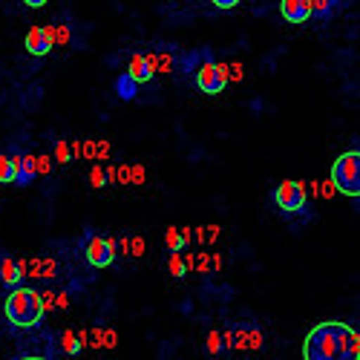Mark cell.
I'll list each match as a JSON object with an SVG mask.
<instances>
[{
  "instance_id": "cell-24",
  "label": "cell",
  "mask_w": 360,
  "mask_h": 360,
  "mask_svg": "<svg viewBox=\"0 0 360 360\" xmlns=\"http://www.w3.org/2000/svg\"><path fill=\"white\" fill-rule=\"evenodd\" d=\"M211 4H214L217 9H233V6L239 4V0H211Z\"/></svg>"
},
{
  "instance_id": "cell-17",
  "label": "cell",
  "mask_w": 360,
  "mask_h": 360,
  "mask_svg": "<svg viewBox=\"0 0 360 360\" xmlns=\"http://www.w3.org/2000/svg\"><path fill=\"white\" fill-rule=\"evenodd\" d=\"M205 58H211V49H202V52H191V55H185L182 70H185L188 75H193V72H196V67L205 61Z\"/></svg>"
},
{
  "instance_id": "cell-12",
  "label": "cell",
  "mask_w": 360,
  "mask_h": 360,
  "mask_svg": "<svg viewBox=\"0 0 360 360\" xmlns=\"http://www.w3.org/2000/svg\"><path fill=\"white\" fill-rule=\"evenodd\" d=\"M191 228H167L165 231V245L170 254H179V251H185L191 245Z\"/></svg>"
},
{
  "instance_id": "cell-10",
  "label": "cell",
  "mask_w": 360,
  "mask_h": 360,
  "mask_svg": "<svg viewBox=\"0 0 360 360\" xmlns=\"http://www.w3.org/2000/svg\"><path fill=\"white\" fill-rule=\"evenodd\" d=\"M280 15L285 18V23H309V6L306 0H280Z\"/></svg>"
},
{
  "instance_id": "cell-14",
  "label": "cell",
  "mask_w": 360,
  "mask_h": 360,
  "mask_svg": "<svg viewBox=\"0 0 360 360\" xmlns=\"http://www.w3.org/2000/svg\"><path fill=\"white\" fill-rule=\"evenodd\" d=\"M309 6V15L317 18V20H328L335 12H338V0H306Z\"/></svg>"
},
{
  "instance_id": "cell-11",
  "label": "cell",
  "mask_w": 360,
  "mask_h": 360,
  "mask_svg": "<svg viewBox=\"0 0 360 360\" xmlns=\"http://www.w3.org/2000/svg\"><path fill=\"white\" fill-rule=\"evenodd\" d=\"M127 72H130L139 84H150V81L156 78V70H153V61H150V55H133Z\"/></svg>"
},
{
  "instance_id": "cell-7",
  "label": "cell",
  "mask_w": 360,
  "mask_h": 360,
  "mask_svg": "<svg viewBox=\"0 0 360 360\" xmlns=\"http://www.w3.org/2000/svg\"><path fill=\"white\" fill-rule=\"evenodd\" d=\"M23 46L29 55H35V58H44L52 52L55 46V29L52 26H35V29H29L26 38H23Z\"/></svg>"
},
{
  "instance_id": "cell-18",
  "label": "cell",
  "mask_w": 360,
  "mask_h": 360,
  "mask_svg": "<svg viewBox=\"0 0 360 360\" xmlns=\"http://www.w3.org/2000/svg\"><path fill=\"white\" fill-rule=\"evenodd\" d=\"M167 268H170V277H176V280H182V277L188 274V262L182 259V251H179V254H170Z\"/></svg>"
},
{
  "instance_id": "cell-2",
  "label": "cell",
  "mask_w": 360,
  "mask_h": 360,
  "mask_svg": "<svg viewBox=\"0 0 360 360\" xmlns=\"http://www.w3.org/2000/svg\"><path fill=\"white\" fill-rule=\"evenodd\" d=\"M44 297L35 291V288H23V285H15L6 300H4V314H6V323H12L15 328H35L41 326L44 320Z\"/></svg>"
},
{
  "instance_id": "cell-21",
  "label": "cell",
  "mask_w": 360,
  "mask_h": 360,
  "mask_svg": "<svg viewBox=\"0 0 360 360\" xmlns=\"http://www.w3.org/2000/svg\"><path fill=\"white\" fill-rule=\"evenodd\" d=\"M89 182H93V188H104L107 185V173L101 167H93L89 170Z\"/></svg>"
},
{
  "instance_id": "cell-16",
  "label": "cell",
  "mask_w": 360,
  "mask_h": 360,
  "mask_svg": "<svg viewBox=\"0 0 360 360\" xmlns=\"http://www.w3.org/2000/svg\"><path fill=\"white\" fill-rule=\"evenodd\" d=\"M58 346H61V352H64V354H70V357L81 354V349H84L81 338H78L75 332H70V328H64V332L58 335Z\"/></svg>"
},
{
  "instance_id": "cell-20",
  "label": "cell",
  "mask_w": 360,
  "mask_h": 360,
  "mask_svg": "<svg viewBox=\"0 0 360 360\" xmlns=\"http://www.w3.org/2000/svg\"><path fill=\"white\" fill-rule=\"evenodd\" d=\"M205 349H207V354H214V357H217V354H222V349H225V346H222L219 332H207V346H205Z\"/></svg>"
},
{
  "instance_id": "cell-22",
  "label": "cell",
  "mask_w": 360,
  "mask_h": 360,
  "mask_svg": "<svg viewBox=\"0 0 360 360\" xmlns=\"http://www.w3.org/2000/svg\"><path fill=\"white\" fill-rule=\"evenodd\" d=\"M35 173H38V176L49 173V159H46V156H35Z\"/></svg>"
},
{
  "instance_id": "cell-5",
  "label": "cell",
  "mask_w": 360,
  "mask_h": 360,
  "mask_svg": "<svg viewBox=\"0 0 360 360\" xmlns=\"http://www.w3.org/2000/svg\"><path fill=\"white\" fill-rule=\"evenodd\" d=\"M193 81H196V86L202 89L205 96H219V93H225V86L231 81V72H228L225 64H217L214 55H211V58H205V61L196 67Z\"/></svg>"
},
{
  "instance_id": "cell-3",
  "label": "cell",
  "mask_w": 360,
  "mask_h": 360,
  "mask_svg": "<svg viewBox=\"0 0 360 360\" xmlns=\"http://www.w3.org/2000/svg\"><path fill=\"white\" fill-rule=\"evenodd\" d=\"M271 202L274 207L285 217H303L309 211V193H306V182H294V179H288V182H280L274 191H271Z\"/></svg>"
},
{
  "instance_id": "cell-23",
  "label": "cell",
  "mask_w": 360,
  "mask_h": 360,
  "mask_svg": "<svg viewBox=\"0 0 360 360\" xmlns=\"http://www.w3.org/2000/svg\"><path fill=\"white\" fill-rule=\"evenodd\" d=\"M202 233H196L202 243H207V239H214V236H219V228H199Z\"/></svg>"
},
{
  "instance_id": "cell-4",
  "label": "cell",
  "mask_w": 360,
  "mask_h": 360,
  "mask_svg": "<svg viewBox=\"0 0 360 360\" xmlns=\"http://www.w3.org/2000/svg\"><path fill=\"white\" fill-rule=\"evenodd\" d=\"M332 182L343 196H360V153L357 147L346 150V153L335 162L332 167Z\"/></svg>"
},
{
  "instance_id": "cell-25",
  "label": "cell",
  "mask_w": 360,
  "mask_h": 360,
  "mask_svg": "<svg viewBox=\"0 0 360 360\" xmlns=\"http://www.w3.org/2000/svg\"><path fill=\"white\" fill-rule=\"evenodd\" d=\"M23 4H26L29 9H41V6H46V0H23Z\"/></svg>"
},
{
  "instance_id": "cell-9",
  "label": "cell",
  "mask_w": 360,
  "mask_h": 360,
  "mask_svg": "<svg viewBox=\"0 0 360 360\" xmlns=\"http://www.w3.org/2000/svg\"><path fill=\"white\" fill-rule=\"evenodd\" d=\"M35 156L32 153H23V150L15 147V185L18 188H29L35 182Z\"/></svg>"
},
{
  "instance_id": "cell-6",
  "label": "cell",
  "mask_w": 360,
  "mask_h": 360,
  "mask_svg": "<svg viewBox=\"0 0 360 360\" xmlns=\"http://www.w3.org/2000/svg\"><path fill=\"white\" fill-rule=\"evenodd\" d=\"M81 251H84V259L93 268H98V271L101 268H110L115 262V243L107 239V236H101V233H93V231L84 236Z\"/></svg>"
},
{
  "instance_id": "cell-1",
  "label": "cell",
  "mask_w": 360,
  "mask_h": 360,
  "mask_svg": "<svg viewBox=\"0 0 360 360\" xmlns=\"http://www.w3.org/2000/svg\"><path fill=\"white\" fill-rule=\"evenodd\" d=\"M303 360H360L357 328L340 320L317 323L303 340Z\"/></svg>"
},
{
  "instance_id": "cell-19",
  "label": "cell",
  "mask_w": 360,
  "mask_h": 360,
  "mask_svg": "<svg viewBox=\"0 0 360 360\" xmlns=\"http://www.w3.org/2000/svg\"><path fill=\"white\" fill-rule=\"evenodd\" d=\"M72 153H75V156L81 153V147H78V144H72V147H70L67 141H61V144H58V147H55V159H58V162H61V165H67V162L72 159Z\"/></svg>"
},
{
  "instance_id": "cell-13",
  "label": "cell",
  "mask_w": 360,
  "mask_h": 360,
  "mask_svg": "<svg viewBox=\"0 0 360 360\" xmlns=\"http://www.w3.org/2000/svg\"><path fill=\"white\" fill-rule=\"evenodd\" d=\"M112 89H115V98H122V101H136V96H139V81H136L130 72H122V75L115 78Z\"/></svg>"
},
{
  "instance_id": "cell-8",
  "label": "cell",
  "mask_w": 360,
  "mask_h": 360,
  "mask_svg": "<svg viewBox=\"0 0 360 360\" xmlns=\"http://www.w3.org/2000/svg\"><path fill=\"white\" fill-rule=\"evenodd\" d=\"M26 277V262L23 259H15L12 254L0 251V285L4 288H15L20 285Z\"/></svg>"
},
{
  "instance_id": "cell-15",
  "label": "cell",
  "mask_w": 360,
  "mask_h": 360,
  "mask_svg": "<svg viewBox=\"0 0 360 360\" xmlns=\"http://www.w3.org/2000/svg\"><path fill=\"white\" fill-rule=\"evenodd\" d=\"M0 185H15V147L0 153Z\"/></svg>"
},
{
  "instance_id": "cell-26",
  "label": "cell",
  "mask_w": 360,
  "mask_h": 360,
  "mask_svg": "<svg viewBox=\"0 0 360 360\" xmlns=\"http://www.w3.org/2000/svg\"><path fill=\"white\" fill-rule=\"evenodd\" d=\"M20 360H46V357H20Z\"/></svg>"
}]
</instances>
